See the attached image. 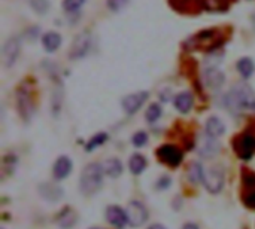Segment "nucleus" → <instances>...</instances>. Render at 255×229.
<instances>
[{"instance_id":"34","label":"nucleus","mask_w":255,"mask_h":229,"mask_svg":"<svg viewBox=\"0 0 255 229\" xmlns=\"http://www.w3.org/2000/svg\"><path fill=\"white\" fill-rule=\"evenodd\" d=\"M148 229H166L163 225H160V224H155V225H151Z\"/></svg>"},{"instance_id":"31","label":"nucleus","mask_w":255,"mask_h":229,"mask_svg":"<svg viewBox=\"0 0 255 229\" xmlns=\"http://www.w3.org/2000/svg\"><path fill=\"white\" fill-rule=\"evenodd\" d=\"M244 204H245L248 209H253V210H255V191L250 192V194H247V195L244 197Z\"/></svg>"},{"instance_id":"7","label":"nucleus","mask_w":255,"mask_h":229,"mask_svg":"<svg viewBox=\"0 0 255 229\" xmlns=\"http://www.w3.org/2000/svg\"><path fill=\"white\" fill-rule=\"evenodd\" d=\"M236 153L244 161H248L255 153V134L245 133L236 140Z\"/></svg>"},{"instance_id":"12","label":"nucleus","mask_w":255,"mask_h":229,"mask_svg":"<svg viewBox=\"0 0 255 229\" xmlns=\"http://www.w3.org/2000/svg\"><path fill=\"white\" fill-rule=\"evenodd\" d=\"M203 80H205V85L212 88V89H218L224 85L226 82V76L224 73L217 69V67H208L205 72H203Z\"/></svg>"},{"instance_id":"20","label":"nucleus","mask_w":255,"mask_h":229,"mask_svg":"<svg viewBox=\"0 0 255 229\" xmlns=\"http://www.w3.org/2000/svg\"><path fill=\"white\" fill-rule=\"evenodd\" d=\"M103 168H105V174H108L109 177H114V179L118 177V176H121V173H123V164H121V161L117 159V158L108 159V161L105 162Z\"/></svg>"},{"instance_id":"19","label":"nucleus","mask_w":255,"mask_h":229,"mask_svg":"<svg viewBox=\"0 0 255 229\" xmlns=\"http://www.w3.org/2000/svg\"><path fill=\"white\" fill-rule=\"evenodd\" d=\"M42 43L46 52H55L61 45V36L55 31H49L42 37Z\"/></svg>"},{"instance_id":"4","label":"nucleus","mask_w":255,"mask_h":229,"mask_svg":"<svg viewBox=\"0 0 255 229\" xmlns=\"http://www.w3.org/2000/svg\"><path fill=\"white\" fill-rule=\"evenodd\" d=\"M126 212H127L128 225H131L133 228H139L148 221V210L139 201H131Z\"/></svg>"},{"instance_id":"14","label":"nucleus","mask_w":255,"mask_h":229,"mask_svg":"<svg viewBox=\"0 0 255 229\" xmlns=\"http://www.w3.org/2000/svg\"><path fill=\"white\" fill-rule=\"evenodd\" d=\"M52 171H54V177H55L57 180L66 179V177L70 174V171H72V161H70L67 156H60V158L55 161Z\"/></svg>"},{"instance_id":"13","label":"nucleus","mask_w":255,"mask_h":229,"mask_svg":"<svg viewBox=\"0 0 255 229\" xmlns=\"http://www.w3.org/2000/svg\"><path fill=\"white\" fill-rule=\"evenodd\" d=\"M106 219L109 221L111 225H114L115 228L123 229L127 224H128V219H127V212H124L121 207L118 206H109L106 209Z\"/></svg>"},{"instance_id":"28","label":"nucleus","mask_w":255,"mask_h":229,"mask_svg":"<svg viewBox=\"0 0 255 229\" xmlns=\"http://www.w3.org/2000/svg\"><path fill=\"white\" fill-rule=\"evenodd\" d=\"M130 0H106V6L112 10V12H120L123 10Z\"/></svg>"},{"instance_id":"15","label":"nucleus","mask_w":255,"mask_h":229,"mask_svg":"<svg viewBox=\"0 0 255 229\" xmlns=\"http://www.w3.org/2000/svg\"><path fill=\"white\" fill-rule=\"evenodd\" d=\"M206 134L209 137H214V139H218L221 137L224 133H226V125L224 122L218 118V116H211L208 121H206Z\"/></svg>"},{"instance_id":"36","label":"nucleus","mask_w":255,"mask_h":229,"mask_svg":"<svg viewBox=\"0 0 255 229\" xmlns=\"http://www.w3.org/2000/svg\"><path fill=\"white\" fill-rule=\"evenodd\" d=\"M254 109H255V107H254Z\"/></svg>"},{"instance_id":"22","label":"nucleus","mask_w":255,"mask_h":229,"mask_svg":"<svg viewBox=\"0 0 255 229\" xmlns=\"http://www.w3.org/2000/svg\"><path fill=\"white\" fill-rule=\"evenodd\" d=\"M128 165H130L131 173L136 174V176H139V174L146 168V158L142 156V155H139V153H134V155L130 158Z\"/></svg>"},{"instance_id":"17","label":"nucleus","mask_w":255,"mask_h":229,"mask_svg":"<svg viewBox=\"0 0 255 229\" xmlns=\"http://www.w3.org/2000/svg\"><path fill=\"white\" fill-rule=\"evenodd\" d=\"M78 222V215L73 209L66 207L60 215H58V225L63 229L73 228Z\"/></svg>"},{"instance_id":"32","label":"nucleus","mask_w":255,"mask_h":229,"mask_svg":"<svg viewBox=\"0 0 255 229\" xmlns=\"http://www.w3.org/2000/svg\"><path fill=\"white\" fill-rule=\"evenodd\" d=\"M170 177H167V176H163L158 182H157V189H166V188H169L170 186Z\"/></svg>"},{"instance_id":"23","label":"nucleus","mask_w":255,"mask_h":229,"mask_svg":"<svg viewBox=\"0 0 255 229\" xmlns=\"http://www.w3.org/2000/svg\"><path fill=\"white\" fill-rule=\"evenodd\" d=\"M203 177H205L203 167L199 162L191 164L190 168H188V180L191 183H200V182H203Z\"/></svg>"},{"instance_id":"1","label":"nucleus","mask_w":255,"mask_h":229,"mask_svg":"<svg viewBox=\"0 0 255 229\" xmlns=\"http://www.w3.org/2000/svg\"><path fill=\"white\" fill-rule=\"evenodd\" d=\"M226 107L233 113L238 115L244 109H254L255 107V94L251 86L247 83L235 85L224 97Z\"/></svg>"},{"instance_id":"9","label":"nucleus","mask_w":255,"mask_h":229,"mask_svg":"<svg viewBox=\"0 0 255 229\" xmlns=\"http://www.w3.org/2000/svg\"><path fill=\"white\" fill-rule=\"evenodd\" d=\"M19 51H21V42H19V39L16 36L9 37L6 40L4 46H3V61H4V66L7 69H10L15 64V61H16V58L19 55Z\"/></svg>"},{"instance_id":"11","label":"nucleus","mask_w":255,"mask_h":229,"mask_svg":"<svg viewBox=\"0 0 255 229\" xmlns=\"http://www.w3.org/2000/svg\"><path fill=\"white\" fill-rule=\"evenodd\" d=\"M220 148H221V146H220V143L217 142V139L209 137V136L206 134L205 137L200 139L199 146H197V152H199V155L203 156V158H212V156L218 155Z\"/></svg>"},{"instance_id":"8","label":"nucleus","mask_w":255,"mask_h":229,"mask_svg":"<svg viewBox=\"0 0 255 229\" xmlns=\"http://www.w3.org/2000/svg\"><path fill=\"white\" fill-rule=\"evenodd\" d=\"M91 46V37L88 33H81L75 37L72 48L69 51V58L70 60H79L82 57H85L90 51Z\"/></svg>"},{"instance_id":"5","label":"nucleus","mask_w":255,"mask_h":229,"mask_svg":"<svg viewBox=\"0 0 255 229\" xmlns=\"http://www.w3.org/2000/svg\"><path fill=\"white\" fill-rule=\"evenodd\" d=\"M16 106H18V112H19L21 118L24 121H30L34 113V103L31 100L28 89L19 88L16 91Z\"/></svg>"},{"instance_id":"35","label":"nucleus","mask_w":255,"mask_h":229,"mask_svg":"<svg viewBox=\"0 0 255 229\" xmlns=\"http://www.w3.org/2000/svg\"><path fill=\"white\" fill-rule=\"evenodd\" d=\"M91 229H102V228H91Z\"/></svg>"},{"instance_id":"3","label":"nucleus","mask_w":255,"mask_h":229,"mask_svg":"<svg viewBox=\"0 0 255 229\" xmlns=\"http://www.w3.org/2000/svg\"><path fill=\"white\" fill-rule=\"evenodd\" d=\"M224 182H226V176H224V170L221 167H212L205 173L203 185L208 189V192H211V194L221 192L224 188Z\"/></svg>"},{"instance_id":"26","label":"nucleus","mask_w":255,"mask_h":229,"mask_svg":"<svg viewBox=\"0 0 255 229\" xmlns=\"http://www.w3.org/2000/svg\"><path fill=\"white\" fill-rule=\"evenodd\" d=\"M30 6H31V9H33L36 13L43 15V13L48 12L51 3H49V0H30Z\"/></svg>"},{"instance_id":"16","label":"nucleus","mask_w":255,"mask_h":229,"mask_svg":"<svg viewBox=\"0 0 255 229\" xmlns=\"http://www.w3.org/2000/svg\"><path fill=\"white\" fill-rule=\"evenodd\" d=\"M39 192L40 195L48 200V201H58L61 197H63V189L57 185H52V183H43L39 186Z\"/></svg>"},{"instance_id":"10","label":"nucleus","mask_w":255,"mask_h":229,"mask_svg":"<svg viewBox=\"0 0 255 229\" xmlns=\"http://www.w3.org/2000/svg\"><path fill=\"white\" fill-rule=\"evenodd\" d=\"M148 95H149V94H148L146 91H140V92H134V94H130V95L124 97V98H123V103H121L124 112H126L127 115L136 113V112L143 106V103L146 101Z\"/></svg>"},{"instance_id":"30","label":"nucleus","mask_w":255,"mask_h":229,"mask_svg":"<svg viewBox=\"0 0 255 229\" xmlns=\"http://www.w3.org/2000/svg\"><path fill=\"white\" fill-rule=\"evenodd\" d=\"M244 185H245L247 188H255L254 171H245V173H244Z\"/></svg>"},{"instance_id":"6","label":"nucleus","mask_w":255,"mask_h":229,"mask_svg":"<svg viewBox=\"0 0 255 229\" xmlns=\"http://www.w3.org/2000/svg\"><path fill=\"white\" fill-rule=\"evenodd\" d=\"M157 156L163 164H167L169 167H178L182 162V152L179 148L173 145H163L157 151Z\"/></svg>"},{"instance_id":"33","label":"nucleus","mask_w":255,"mask_h":229,"mask_svg":"<svg viewBox=\"0 0 255 229\" xmlns=\"http://www.w3.org/2000/svg\"><path fill=\"white\" fill-rule=\"evenodd\" d=\"M182 229H199V227L196 224H187V225H184Z\"/></svg>"},{"instance_id":"29","label":"nucleus","mask_w":255,"mask_h":229,"mask_svg":"<svg viewBox=\"0 0 255 229\" xmlns=\"http://www.w3.org/2000/svg\"><path fill=\"white\" fill-rule=\"evenodd\" d=\"M131 142L136 148H142L148 143V134L145 131H139L131 137Z\"/></svg>"},{"instance_id":"24","label":"nucleus","mask_w":255,"mask_h":229,"mask_svg":"<svg viewBox=\"0 0 255 229\" xmlns=\"http://www.w3.org/2000/svg\"><path fill=\"white\" fill-rule=\"evenodd\" d=\"M161 113H163V110H161V106L160 104H157V103H154V104H151L149 107H148V110H146V113H145V118H146V121L148 122H155V121H158L160 119V116H161Z\"/></svg>"},{"instance_id":"27","label":"nucleus","mask_w":255,"mask_h":229,"mask_svg":"<svg viewBox=\"0 0 255 229\" xmlns=\"http://www.w3.org/2000/svg\"><path fill=\"white\" fill-rule=\"evenodd\" d=\"M85 0H63V9L66 12H78Z\"/></svg>"},{"instance_id":"18","label":"nucleus","mask_w":255,"mask_h":229,"mask_svg":"<svg viewBox=\"0 0 255 229\" xmlns=\"http://www.w3.org/2000/svg\"><path fill=\"white\" fill-rule=\"evenodd\" d=\"M173 103H175L176 110H179L181 113H188L191 110V107H193V95L188 91L179 92L175 97V101Z\"/></svg>"},{"instance_id":"25","label":"nucleus","mask_w":255,"mask_h":229,"mask_svg":"<svg viewBox=\"0 0 255 229\" xmlns=\"http://www.w3.org/2000/svg\"><path fill=\"white\" fill-rule=\"evenodd\" d=\"M109 139V136L106 134V133H100V134H96L94 137H91V140L87 143V152H91V151H94L96 148H99V146H102L106 140Z\"/></svg>"},{"instance_id":"21","label":"nucleus","mask_w":255,"mask_h":229,"mask_svg":"<svg viewBox=\"0 0 255 229\" xmlns=\"http://www.w3.org/2000/svg\"><path fill=\"white\" fill-rule=\"evenodd\" d=\"M238 70H239V73H241L245 79H250L255 72L254 61H253L251 58H248V57L239 60V61H238Z\"/></svg>"},{"instance_id":"2","label":"nucleus","mask_w":255,"mask_h":229,"mask_svg":"<svg viewBox=\"0 0 255 229\" xmlns=\"http://www.w3.org/2000/svg\"><path fill=\"white\" fill-rule=\"evenodd\" d=\"M103 174H105V168L97 164V162H91L88 164L81 174L79 179V189L84 195L90 197L94 195L96 192H99V189L103 185Z\"/></svg>"}]
</instances>
